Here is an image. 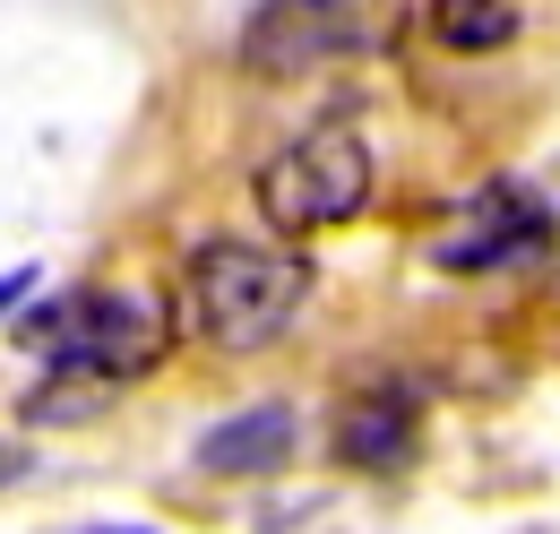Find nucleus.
Returning <instances> with one entry per match:
<instances>
[{"label":"nucleus","instance_id":"9d476101","mask_svg":"<svg viewBox=\"0 0 560 534\" xmlns=\"http://www.w3.org/2000/svg\"><path fill=\"white\" fill-rule=\"evenodd\" d=\"M0 483H18V457H9V449H0Z\"/></svg>","mask_w":560,"mask_h":534},{"label":"nucleus","instance_id":"1a4fd4ad","mask_svg":"<svg viewBox=\"0 0 560 534\" xmlns=\"http://www.w3.org/2000/svg\"><path fill=\"white\" fill-rule=\"evenodd\" d=\"M26 293H35V267H9V276H0V320H9Z\"/></svg>","mask_w":560,"mask_h":534},{"label":"nucleus","instance_id":"7ed1b4c3","mask_svg":"<svg viewBox=\"0 0 560 534\" xmlns=\"http://www.w3.org/2000/svg\"><path fill=\"white\" fill-rule=\"evenodd\" d=\"M371 190H380V164L353 121H319L259 164V216L277 224V242H311V233L353 224L371 207Z\"/></svg>","mask_w":560,"mask_h":534},{"label":"nucleus","instance_id":"39448f33","mask_svg":"<svg viewBox=\"0 0 560 534\" xmlns=\"http://www.w3.org/2000/svg\"><path fill=\"white\" fill-rule=\"evenodd\" d=\"M353 35H362V18H353V0H259L250 18H242V35H233V61L250 69V78H311V69L346 61Z\"/></svg>","mask_w":560,"mask_h":534},{"label":"nucleus","instance_id":"20e7f679","mask_svg":"<svg viewBox=\"0 0 560 534\" xmlns=\"http://www.w3.org/2000/svg\"><path fill=\"white\" fill-rule=\"evenodd\" d=\"M552 242V207L535 199L526 182H483L475 199H457L431 233V267L448 276H491V267H517Z\"/></svg>","mask_w":560,"mask_h":534},{"label":"nucleus","instance_id":"423d86ee","mask_svg":"<svg viewBox=\"0 0 560 534\" xmlns=\"http://www.w3.org/2000/svg\"><path fill=\"white\" fill-rule=\"evenodd\" d=\"M337 457L362 474H397L415 466V405L397 388H362V397L337 414Z\"/></svg>","mask_w":560,"mask_h":534},{"label":"nucleus","instance_id":"0eeeda50","mask_svg":"<svg viewBox=\"0 0 560 534\" xmlns=\"http://www.w3.org/2000/svg\"><path fill=\"white\" fill-rule=\"evenodd\" d=\"M284 449H293V414L284 405H250V414L215 422L199 440V466L208 474H268V466H284Z\"/></svg>","mask_w":560,"mask_h":534},{"label":"nucleus","instance_id":"f257e3e1","mask_svg":"<svg viewBox=\"0 0 560 534\" xmlns=\"http://www.w3.org/2000/svg\"><path fill=\"white\" fill-rule=\"evenodd\" d=\"M18 345L44 362V388H86V405H104L173 353V302L155 285H78L52 311H26Z\"/></svg>","mask_w":560,"mask_h":534},{"label":"nucleus","instance_id":"6e6552de","mask_svg":"<svg viewBox=\"0 0 560 534\" xmlns=\"http://www.w3.org/2000/svg\"><path fill=\"white\" fill-rule=\"evenodd\" d=\"M422 26H431L440 53H466V61H475V53L517 44V0H431Z\"/></svg>","mask_w":560,"mask_h":534},{"label":"nucleus","instance_id":"f03ea898","mask_svg":"<svg viewBox=\"0 0 560 534\" xmlns=\"http://www.w3.org/2000/svg\"><path fill=\"white\" fill-rule=\"evenodd\" d=\"M311 259L284 242H199L182 267V320L215 353H268L277 336H293L302 302H311Z\"/></svg>","mask_w":560,"mask_h":534},{"label":"nucleus","instance_id":"9b49d317","mask_svg":"<svg viewBox=\"0 0 560 534\" xmlns=\"http://www.w3.org/2000/svg\"><path fill=\"white\" fill-rule=\"evenodd\" d=\"M86 534H147V526H86Z\"/></svg>","mask_w":560,"mask_h":534}]
</instances>
